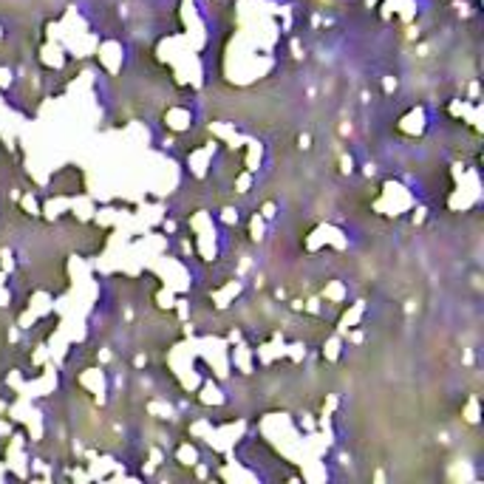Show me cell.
I'll use <instances>...</instances> for the list:
<instances>
[{
  "label": "cell",
  "mask_w": 484,
  "mask_h": 484,
  "mask_svg": "<svg viewBox=\"0 0 484 484\" xmlns=\"http://www.w3.org/2000/svg\"><path fill=\"white\" fill-rule=\"evenodd\" d=\"M0 399H3V402H17V391H14V388H0Z\"/></svg>",
  "instance_id": "6da1fadb"
}]
</instances>
